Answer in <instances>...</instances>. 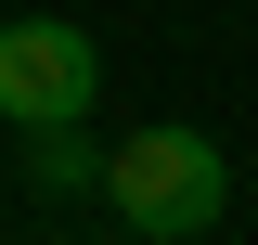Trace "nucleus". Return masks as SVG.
Returning a JSON list of instances; mask_svg holds the SVG:
<instances>
[{"label": "nucleus", "mask_w": 258, "mask_h": 245, "mask_svg": "<svg viewBox=\"0 0 258 245\" xmlns=\"http://www.w3.org/2000/svg\"><path fill=\"white\" fill-rule=\"evenodd\" d=\"M103 194H116V219H129V232L194 245V232H220V207H232V168H220V142H207V129L155 116V129H129V142H116Z\"/></svg>", "instance_id": "1"}, {"label": "nucleus", "mask_w": 258, "mask_h": 245, "mask_svg": "<svg viewBox=\"0 0 258 245\" xmlns=\"http://www.w3.org/2000/svg\"><path fill=\"white\" fill-rule=\"evenodd\" d=\"M91 91H103V52L64 26V13H13V26H0V116L13 129L91 116Z\"/></svg>", "instance_id": "2"}, {"label": "nucleus", "mask_w": 258, "mask_h": 245, "mask_svg": "<svg viewBox=\"0 0 258 245\" xmlns=\"http://www.w3.org/2000/svg\"><path fill=\"white\" fill-rule=\"evenodd\" d=\"M103 168H116V155H91L78 116H64V129H26V181L39 194H78V181H103Z\"/></svg>", "instance_id": "3"}]
</instances>
